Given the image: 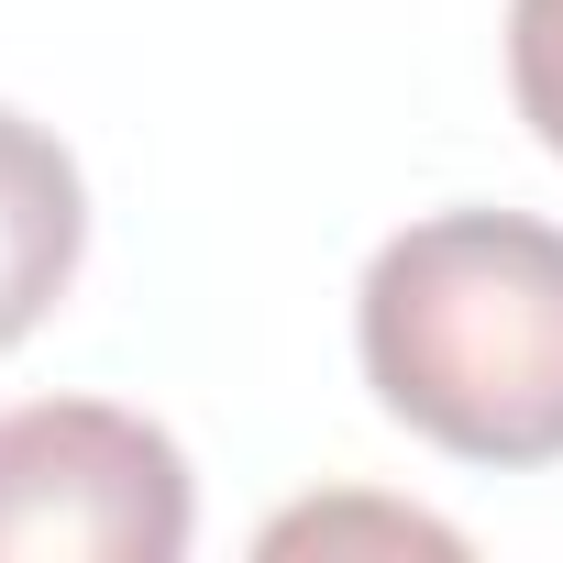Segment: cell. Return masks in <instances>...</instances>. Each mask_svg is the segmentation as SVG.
I'll return each instance as SVG.
<instances>
[{"label": "cell", "mask_w": 563, "mask_h": 563, "mask_svg": "<svg viewBox=\"0 0 563 563\" xmlns=\"http://www.w3.org/2000/svg\"><path fill=\"white\" fill-rule=\"evenodd\" d=\"M508 89L519 122L563 155V0H508Z\"/></svg>", "instance_id": "4"}, {"label": "cell", "mask_w": 563, "mask_h": 563, "mask_svg": "<svg viewBox=\"0 0 563 563\" xmlns=\"http://www.w3.org/2000/svg\"><path fill=\"white\" fill-rule=\"evenodd\" d=\"M188 453L111 398L0 409V563H177Z\"/></svg>", "instance_id": "2"}, {"label": "cell", "mask_w": 563, "mask_h": 563, "mask_svg": "<svg viewBox=\"0 0 563 563\" xmlns=\"http://www.w3.org/2000/svg\"><path fill=\"white\" fill-rule=\"evenodd\" d=\"M365 387L387 420L464 464H563V232L530 210L409 221L354 299Z\"/></svg>", "instance_id": "1"}, {"label": "cell", "mask_w": 563, "mask_h": 563, "mask_svg": "<svg viewBox=\"0 0 563 563\" xmlns=\"http://www.w3.org/2000/svg\"><path fill=\"white\" fill-rule=\"evenodd\" d=\"M78 243H89V188H78L67 144L23 111H0V354L67 299Z\"/></svg>", "instance_id": "3"}]
</instances>
